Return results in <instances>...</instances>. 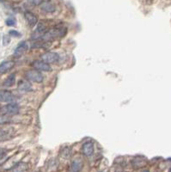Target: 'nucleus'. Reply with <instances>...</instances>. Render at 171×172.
I'll list each match as a JSON object with an SVG mask.
<instances>
[{
	"label": "nucleus",
	"mask_w": 171,
	"mask_h": 172,
	"mask_svg": "<svg viewBox=\"0 0 171 172\" xmlns=\"http://www.w3.org/2000/svg\"><path fill=\"white\" fill-rule=\"evenodd\" d=\"M15 83H16V74L12 73L4 80V84H3V86H4V87H11V86H13L15 84Z\"/></svg>",
	"instance_id": "nucleus-15"
},
{
	"label": "nucleus",
	"mask_w": 171,
	"mask_h": 172,
	"mask_svg": "<svg viewBox=\"0 0 171 172\" xmlns=\"http://www.w3.org/2000/svg\"><path fill=\"white\" fill-rule=\"evenodd\" d=\"M15 66L14 61H4L0 64V74H4L10 70H11Z\"/></svg>",
	"instance_id": "nucleus-10"
},
{
	"label": "nucleus",
	"mask_w": 171,
	"mask_h": 172,
	"mask_svg": "<svg viewBox=\"0 0 171 172\" xmlns=\"http://www.w3.org/2000/svg\"><path fill=\"white\" fill-rule=\"evenodd\" d=\"M10 122V118L8 117V115H1L0 114V125H4Z\"/></svg>",
	"instance_id": "nucleus-17"
},
{
	"label": "nucleus",
	"mask_w": 171,
	"mask_h": 172,
	"mask_svg": "<svg viewBox=\"0 0 171 172\" xmlns=\"http://www.w3.org/2000/svg\"><path fill=\"white\" fill-rule=\"evenodd\" d=\"M18 90L22 92H28L32 91V84L27 80H20L18 83Z\"/></svg>",
	"instance_id": "nucleus-11"
},
{
	"label": "nucleus",
	"mask_w": 171,
	"mask_h": 172,
	"mask_svg": "<svg viewBox=\"0 0 171 172\" xmlns=\"http://www.w3.org/2000/svg\"><path fill=\"white\" fill-rule=\"evenodd\" d=\"M3 42H4V46L9 45L10 42H11V37L9 35H4V37H3Z\"/></svg>",
	"instance_id": "nucleus-19"
},
{
	"label": "nucleus",
	"mask_w": 171,
	"mask_h": 172,
	"mask_svg": "<svg viewBox=\"0 0 171 172\" xmlns=\"http://www.w3.org/2000/svg\"><path fill=\"white\" fill-rule=\"evenodd\" d=\"M33 66L36 70L41 71H49L52 70L49 64H47L43 60H35L33 63Z\"/></svg>",
	"instance_id": "nucleus-5"
},
{
	"label": "nucleus",
	"mask_w": 171,
	"mask_h": 172,
	"mask_svg": "<svg viewBox=\"0 0 171 172\" xmlns=\"http://www.w3.org/2000/svg\"><path fill=\"white\" fill-rule=\"evenodd\" d=\"M24 17H25L27 23H28V25L30 27H34L38 23V18H37V16L34 14H33L32 12L26 11L24 13Z\"/></svg>",
	"instance_id": "nucleus-8"
},
{
	"label": "nucleus",
	"mask_w": 171,
	"mask_h": 172,
	"mask_svg": "<svg viewBox=\"0 0 171 172\" xmlns=\"http://www.w3.org/2000/svg\"><path fill=\"white\" fill-rule=\"evenodd\" d=\"M28 3L34 6H38V5H41L43 2V0H28Z\"/></svg>",
	"instance_id": "nucleus-18"
},
{
	"label": "nucleus",
	"mask_w": 171,
	"mask_h": 172,
	"mask_svg": "<svg viewBox=\"0 0 171 172\" xmlns=\"http://www.w3.org/2000/svg\"><path fill=\"white\" fill-rule=\"evenodd\" d=\"M19 113V106L16 103H9L0 108V114L4 115H15Z\"/></svg>",
	"instance_id": "nucleus-1"
},
{
	"label": "nucleus",
	"mask_w": 171,
	"mask_h": 172,
	"mask_svg": "<svg viewBox=\"0 0 171 172\" xmlns=\"http://www.w3.org/2000/svg\"><path fill=\"white\" fill-rule=\"evenodd\" d=\"M28 168V164L27 163H23V162H20L18 163H16L14 167H12L11 169V171H16V172H21V171H27Z\"/></svg>",
	"instance_id": "nucleus-13"
},
{
	"label": "nucleus",
	"mask_w": 171,
	"mask_h": 172,
	"mask_svg": "<svg viewBox=\"0 0 171 172\" xmlns=\"http://www.w3.org/2000/svg\"><path fill=\"white\" fill-rule=\"evenodd\" d=\"M15 100V96L9 91H0V103H12Z\"/></svg>",
	"instance_id": "nucleus-4"
},
{
	"label": "nucleus",
	"mask_w": 171,
	"mask_h": 172,
	"mask_svg": "<svg viewBox=\"0 0 171 172\" xmlns=\"http://www.w3.org/2000/svg\"><path fill=\"white\" fill-rule=\"evenodd\" d=\"M28 49V45L27 44L26 41H23L21 42L18 46H16V48L15 49L14 52V56L16 58L21 57L22 55L24 54V53Z\"/></svg>",
	"instance_id": "nucleus-7"
},
{
	"label": "nucleus",
	"mask_w": 171,
	"mask_h": 172,
	"mask_svg": "<svg viewBox=\"0 0 171 172\" xmlns=\"http://www.w3.org/2000/svg\"><path fill=\"white\" fill-rule=\"evenodd\" d=\"M41 10L46 13H53V12L55 11L56 7L52 2L45 1V2H42V4H41Z\"/></svg>",
	"instance_id": "nucleus-12"
},
{
	"label": "nucleus",
	"mask_w": 171,
	"mask_h": 172,
	"mask_svg": "<svg viewBox=\"0 0 171 172\" xmlns=\"http://www.w3.org/2000/svg\"><path fill=\"white\" fill-rule=\"evenodd\" d=\"M7 154V151L4 149H1L0 148V160H2Z\"/></svg>",
	"instance_id": "nucleus-22"
},
{
	"label": "nucleus",
	"mask_w": 171,
	"mask_h": 172,
	"mask_svg": "<svg viewBox=\"0 0 171 172\" xmlns=\"http://www.w3.org/2000/svg\"><path fill=\"white\" fill-rule=\"evenodd\" d=\"M25 76L27 78V79L33 82H36V83H41L43 81V75L41 72V71L38 70H30L28 71L25 73Z\"/></svg>",
	"instance_id": "nucleus-2"
},
{
	"label": "nucleus",
	"mask_w": 171,
	"mask_h": 172,
	"mask_svg": "<svg viewBox=\"0 0 171 172\" xmlns=\"http://www.w3.org/2000/svg\"><path fill=\"white\" fill-rule=\"evenodd\" d=\"M83 167V162L80 158H75L71 163V169L72 171H79Z\"/></svg>",
	"instance_id": "nucleus-14"
},
{
	"label": "nucleus",
	"mask_w": 171,
	"mask_h": 172,
	"mask_svg": "<svg viewBox=\"0 0 171 172\" xmlns=\"http://www.w3.org/2000/svg\"><path fill=\"white\" fill-rule=\"evenodd\" d=\"M14 133V129L12 127H4L0 128V140L10 139Z\"/></svg>",
	"instance_id": "nucleus-6"
},
{
	"label": "nucleus",
	"mask_w": 171,
	"mask_h": 172,
	"mask_svg": "<svg viewBox=\"0 0 171 172\" xmlns=\"http://www.w3.org/2000/svg\"><path fill=\"white\" fill-rule=\"evenodd\" d=\"M83 153L84 156L90 158L94 154V145L91 142H86L83 146Z\"/></svg>",
	"instance_id": "nucleus-9"
},
{
	"label": "nucleus",
	"mask_w": 171,
	"mask_h": 172,
	"mask_svg": "<svg viewBox=\"0 0 171 172\" xmlns=\"http://www.w3.org/2000/svg\"><path fill=\"white\" fill-rule=\"evenodd\" d=\"M9 34H10V35L15 36V37H20L21 36V34L19 32H17L16 30H10Z\"/></svg>",
	"instance_id": "nucleus-21"
},
{
	"label": "nucleus",
	"mask_w": 171,
	"mask_h": 172,
	"mask_svg": "<svg viewBox=\"0 0 171 172\" xmlns=\"http://www.w3.org/2000/svg\"><path fill=\"white\" fill-rule=\"evenodd\" d=\"M41 60L45 61L46 63H49V64H55V63H58L59 60V55L57 53L47 52L41 55Z\"/></svg>",
	"instance_id": "nucleus-3"
},
{
	"label": "nucleus",
	"mask_w": 171,
	"mask_h": 172,
	"mask_svg": "<svg viewBox=\"0 0 171 172\" xmlns=\"http://www.w3.org/2000/svg\"><path fill=\"white\" fill-rule=\"evenodd\" d=\"M145 159H141V158H135L133 160V167H135V168L144 167L145 166Z\"/></svg>",
	"instance_id": "nucleus-16"
},
{
	"label": "nucleus",
	"mask_w": 171,
	"mask_h": 172,
	"mask_svg": "<svg viewBox=\"0 0 171 172\" xmlns=\"http://www.w3.org/2000/svg\"><path fill=\"white\" fill-rule=\"evenodd\" d=\"M5 23H6V25L7 26H14L15 24H16V21L13 19V18H8L6 21H5Z\"/></svg>",
	"instance_id": "nucleus-20"
}]
</instances>
